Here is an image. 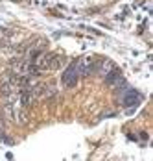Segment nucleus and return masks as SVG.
<instances>
[{"mask_svg":"<svg viewBox=\"0 0 153 161\" xmlns=\"http://www.w3.org/2000/svg\"><path fill=\"white\" fill-rule=\"evenodd\" d=\"M77 76H79V70H77V61H74V63L68 65V69L65 70V74H63V83H65L66 87H72V85H76Z\"/></svg>","mask_w":153,"mask_h":161,"instance_id":"1","label":"nucleus"},{"mask_svg":"<svg viewBox=\"0 0 153 161\" xmlns=\"http://www.w3.org/2000/svg\"><path fill=\"white\" fill-rule=\"evenodd\" d=\"M94 67H96V59H94L92 56H87V58H83L81 61H77V70H79V74H83V76L91 74L92 70H94Z\"/></svg>","mask_w":153,"mask_h":161,"instance_id":"2","label":"nucleus"},{"mask_svg":"<svg viewBox=\"0 0 153 161\" xmlns=\"http://www.w3.org/2000/svg\"><path fill=\"white\" fill-rule=\"evenodd\" d=\"M142 100V97H140V93L138 91H135V89H127L125 93H124V106H127V108H133V106H138V102Z\"/></svg>","mask_w":153,"mask_h":161,"instance_id":"3","label":"nucleus"},{"mask_svg":"<svg viewBox=\"0 0 153 161\" xmlns=\"http://www.w3.org/2000/svg\"><path fill=\"white\" fill-rule=\"evenodd\" d=\"M120 80H122V72H120L118 69L111 67V70L105 72V83H107V85H116Z\"/></svg>","mask_w":153,"mask_h":161,"instance_id":"4","label":"nucleus"}]
</instances>
